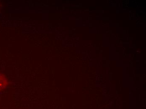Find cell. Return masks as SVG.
Wrapping results in <instances>:
<instances>
[{"label": "cell", "instance_id": "1", "mask_svg": "<svg viewBox=\"0 0 146 109\" xmlns=\"http://www.w3.org/2000/svg\"><path fill=\"white\" fill-rule=\"evenodd\" d=\"M7 85V79L3 75H0V91L5 88Z\"/></svg>", "mask_w": 146, "mask_h": 109}]
</instances>
